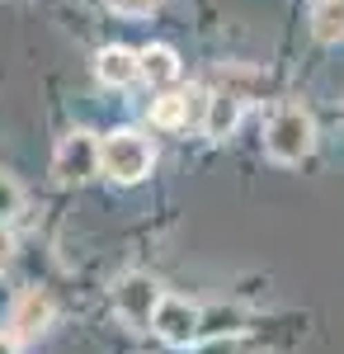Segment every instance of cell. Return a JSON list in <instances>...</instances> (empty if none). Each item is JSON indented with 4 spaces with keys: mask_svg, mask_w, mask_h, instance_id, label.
<instances>
[{
    "mask_svg": "<svg viewBox=\"0 0 344 354\" xmlns=\"http://www.w3.org/2000/svg\"><path fill=\"white\" fill-rule=\"evenodd\" d=\"M265 151L278 165H302L316 151V118L302 104H278L265 123Z\"/></svg>",
    "mask_w": 344,
    "mask_h": 354,
    "instance_id": "6da1fadb",
    "label": "cell"
},
{
    "mask_svg": "<svg viewBox=\"0 0 344 354\" xmlns=\"http://www.w3.org/2000/svg\"><path fill=\"white\" fill-rule=\"evenodd\" d=\"M99 165H104V180L113 185H142L156 170V142L137 128H113L99 147Z\"/></svg>",
    "mask_w": 344,
    "mask_h": 354,
    "instance_id": "7a4b0ae2",
    "label": "cell"
},
{
    "mask_svg": "<svg viewBox=\"0 0 344 354\" xmlns=\"http://www.w3.org/2000/svg\"><path fill=\"white\" fill-rule=\"evenodd\" d=\"M99 147H104V137H95L90 128H76V133L61 137L57 151H52L57 185H90V180H99V175H104V165H99Z\"/></svg>",
    "mask_w": 344,
    "mask_h": 354,
    "instance_id": "3957f363",
    "label": "cell"
},
{
    "mask_svg": "<svg viewBox=\"0 0 344 354\" xmlns=\"http://www.w3.org/2000/svg\"><path fill=\"white\" fill-rule=\"evenodd\" d=\"M160 298H165V288H160L151 274L128 270L113 283V317H118L123 326H133V330H151V317H156Z\"/></svg>",
    "mask_w": 344,
    "mask_h": 354,
    "instance_id": "277c9868",
    "label": "cell"
},
{
    "mask_svg": "<svg viewBox=\"0 0 344 354\" xmlns=\"http://www.w3.org/2000/svg\"><path fill=\"white\" fill-rule=\"evenodd\" d=\"M151 335L165 340L170 350H189V345H198L203 340V307L189 298H175V293H165L156 307V317H151Z\"/></svg>",
    "mask_w": 344,
    "mask_h": 354,
    "instance_id": "5b68a950",
    "label": "cell"
},
{
    "mask_svg": "<svg viewBox=\"0 0 344 354\" xmlns=\"http://www.w3.org/2000/svg\"><path fill=\"white\" fill-rule=\"evenodd\" d=\"M57 322V302L48 288H19L10 312H5V330L19 340V345H33L38 335H48Z\"/></svg>",
    "mask_w": 344,
    "mask_h": 354,
    "instance_id": "8992f818",
    "label": "cell"
},
{
    "mask_svg": "<svg viewBox=\"0 0 344 354\" xmlns=\"http://www.w3.org/2000/svg\"><path fill=\"white\" fill-rule=\"evenodd\" d=\"M95 76L108 90H128L133 81H142V53L123 48V43H108V48L95 53Z\"/></svg>",
    "mask_w": 344,
    "mask_h": 354,
    "instance_id": "52a82bcc",
    "label": "cell"
},
{
    "mask_svg": "<svg viewBox=\"0 0 344 354\" xmlns=\"http://www.w3.org/2000/svg\"><path fill=\"white\" fill-rule=\"evenodd\" d=\"M142 53V81L151 90H170L180 81V53L165 48V43H151V48H137Z\"/></svg>",
    "mask_w": 344,
    "mask_h": 354,
    "instance_id": "ba28073f",
    "label": "cell"
},
{
    "mask_svg": "<svg viewBox=\"0 0 344 354\" xmlns=\"http://www.w3.org/2000/svg\"><path fill=\"white\" fill-rule=\"evenodd\" d=\"M236 123H240V95H231V90H212L208 118H203V137L222 142V137L236 133Z\"/></svg>",
    "mask_w": 344,
    "mask_h": 354,
    "instance_id": "9c48e42d",
    "label": "cell"
},
{
    "mask_svg": "<svg viewBox=\"0 0 344 354\" xmlns=\"http://www.w3.org/2000/svg\"><path fill=\"white\" fill-rule=\"evenodd\" d=\"M307 24L316 43H344V0H312Z\"/></svg>",
    "mask_w": 344,
    "mask_h": 354,
    "instance_id": "30bf717a",
    "label": "cell"
},
{
    "mask_svg": "<svg viewBox=\"0 0 344 354\" xmlns=\"http://www.w3.org/2000/svg\"><path fill=\"white\" fill-rule=\"evenodd\" d=\"M151 128H160V133L189 128V104H184V90H160L156 100H151Z\"/></svg>",
    "mask_w": 344,
    "mask_h": 354,
    "instance_id": "8fae6325",
    "label": "cell"
},
{
    "mask_svg": "<svg viewBox=\"0 0 344 354\" xmlns=\"http://www.w3.org/2000/svg\"><path fill=\"white\" fill-rule=\"evenodd\" d=\"M240 330H245V312H236V307L203 312V335H240Z\"/></svg>",
    "mask_w": 344,
    "mask_h": 354,
    "instance_id": "7c38bea8",
    "label": "cell"
},
{
    "mask_svg": "<svg viewBox=\"0 0 344 354\" xmlns=\"http://www.w3.org/2000/svg\"><path fill=\"white\" fill-rule=\"evenodd\" d=\"M184 104H189V128H193V133H203V118H208L212 90H208V85H189V90H184Z\"/></svg>",
    "mask_w": 344,
    "mask_h": 354,
    "instance_id": "4fadbf2b",
    "label": "cell"
},
{
    "mask_svg": "<svg viewBox=\"0 0 344 354\" xmlns=\"http://www.w3.org/2000/svg\"><path fill=\"white\" fill-rule=\"evenodd\" d=\"M19 213H24V189H19V185H15V180L0 170V218L15 222Z\"/></svg>",
    "mask_w": 344,
    "mask_h": 354,
    "instance_id": "5bb4252c",
    "label": "cell"
},
{
    "mask_svg": "<svg viewBox=\"0 0 344 354\" xmlns=\"http://www.w3.org/2000/svg\"><path fill=\"white\" fill-rule=\"evenodd\" d=\"M118 15H133V19H142V15H151V10H160V0H108Z\"/></svg>",
    "mask_w": 344,
    "mask_h": 354,
    "instance_id": "9a60e30c",
    "label": "cell"
},
{
    "mask_svg": "<svg viewBox=\"0 0 344 354\" xmlns=\"http://www.w3.org/2000/svg\"><path fill=\"white\" fill-rule=\"evenodd\" d=\"M15 265V236H10V222L0 218V274Z\"/></svg>",
    "mask_w": 344,
    "mask_h": 354,
    "instance_id": "2e32d148",
    "label": "cell"
},
{
    "mask_svg": "<svg viewBox=\"0 0 344 354\" xmlns=\"http://www.w3.org/2000/svg\"><path fill=\"white\" fill-rule=\"evenodd\" d=\"M0 354H19V340L10 330H0Z\"/></svg>",
    "mask_w": 344,
    "mask_h": 354,
    "instance_id": "e0dca14e",
    "label": "cell"
}]
</instances>
